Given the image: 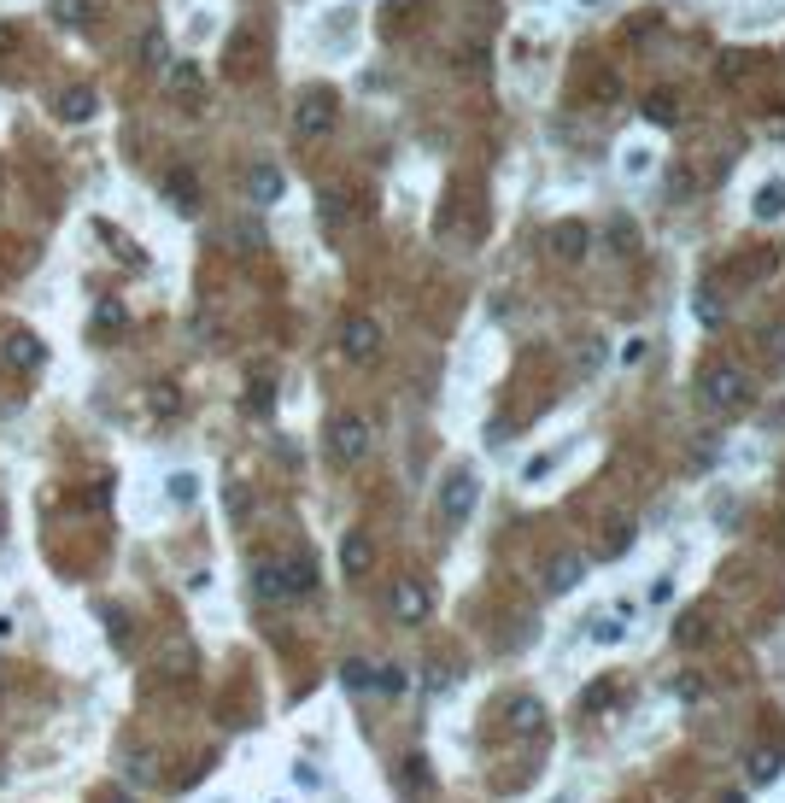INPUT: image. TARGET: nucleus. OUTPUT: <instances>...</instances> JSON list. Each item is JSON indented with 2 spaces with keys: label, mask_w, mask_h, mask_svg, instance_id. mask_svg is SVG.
<instances>
[{
  "label": "nucleus",
  "mask_w": 785,
  "mask_h": 803,
  "mask_svg": "<svg viewBox=\"0 0 785 803\" xmlns=\"http://www.w3.org/2000/svg\"><path fill=\"white\" fill-rule=\"evenodd\" d=\"M697 399H704V411H709V416H739V411H751L756 387H751V376H744V369L721 364V369H709V376H704Z\"/></svg>",
  "instance_id": "1"
},
{
  "label": "nucleus",
  "mask_w": 785,
  "mask_h": 803,
  "mask_svg": "<svg viewBox=\"0 0 785 803\" xmlns=\"http://www.w3.org/2000/svg\"><path fill=\"white\" fill-rule=\"evenodd\" d=\"M340 123V94L334 89H299L293 100V135L299 141H329Z\"/></svg>",
  "instance_id": "2"
},
{
  "label": "nucleus",
  "mask_w": 785,
  "mask_h": 803,
  "mask_svg": "<svg viewBox=\"0 0 785 803\" xmlns=\"http://www.w3.org/2000/svg\"><path fill=\"white\" fill-rule=\"evenodd\" d=\"M481 504V481L475 469H452V475H440V492H434V511H440L445 528H464L469 516H475Z\"/></svg>",
  "instance_id": "3"
},
{
  "label": "nucleus",
  "mask_w": 785,
  "mask_h": 803,
  "mask_svg": "<svg viewBox=\"0 0 785 803\" xmlns=\"http://www.w3.org/2000/svg\"><path fill=\"white\" fill-rule=\"evenodd\" d=\"M364 452H369V423H364V416H352V411L334 416V423H329V458L334 464H358Z\"/></svg>",
  "instance_id": "4"
},
{
  "label": "nucleus",
  "mask_w": 785,
  "mask_h": 803,
  "mask_svg": "<svg viewBox=\"0 0 785 803\" xmlns=\"http://www.w3.org/2000/svg\"><path fill=\"white\" fill-rule=\"evenodd\" d=\"M0 364L18 369V376H30V369L47 364V340L30 335V329H6V335H0Z\"/></svg>",
  "instance_id": "5"
},
{
  "label": "nucleus",
  "mask_w": 785,
  "mask_h": 803,
  "mask_svg": "<svg viewBox=\"0 0 785 803\" xmlns=\"http://www.w3.org/2000/svg\"><path fill=\"white\" fill-rule=\"evenodd\" d=\"M340 352L352 358V364H376L381 358V323L376 317H346L340 323Z\"/></svg>",
  "instance_id": "6"
},
{
  "label": "nucleus",
  "mask_w": 785,
  "mask_h": 803,
  "mask_svg": "<svg viewBox=\"0 0 785 803\" xmlns=\"http://www.w3.org/2000/svg\"><path fill=\"white\" fill-rule=\"evenodd\" d=\"M388 604H393V616H398L405 627L428 622V587H422V580H410V575H398V580H393Z\"/></svg>",
  "instance_id": "7"
},
{
  "label": "nucleus",
  "mask_w": 785,
  "mask_h": 803,
  "mask_svg": "<svg viewBox=\"0 0 785 803\" xmlns=\"http://www.w3.org/2000/svg\"><path fill=\"white\" fill-rule=\"evenodd\" d=\"M580 575H587V558H580V551H557V558L545 563V592L563 598V592L580 587Z\"/></svg>",
  "instance_id": "8"
},
{
  "label": "nucleus",
  "mask_w": 785,
  "mask_h": 803,
  "mask_svg": "<svg viewBox=\"0 0 785 803\" xmlns=\"http://www.w3.org/2000/svg\"><path fill=\"white\" fill-rule=\"evenodd\" d=\"M587 253H592V229H587V224H575V217H569V224H557V229H551V258H563V264H580Z\"/></svg>",
  "instance_id": "9"
},
{
  "label": "nucleus",
  "mask_w": 785,
  "mask_h": 803,
  "mask_svg": "<svg viewBox=\"0 0 785 803\" xmlns=\"http://www.w3.org/2000/svg\"><path fill=\"white\" fill-rule=\"evenodd\" d=\"M340 569L346 575H369V569H376V540H369L364 528H346V534H340Z\"/></svg>",
  "instance_id": "10"
},
{
  "label": "nucleus",
  "mask_w": 785,
  "mask_h": 803,
  "mask_svg": "<svg viewBox=\"0 0 785 803\" xmlns=\"http://www.w3.org/2000/svg\"><path fill=\"white\" fill-rule=\"evenodd\" d=\"M246 194H253V206H276L282 194H288V177H282L270 158H258V165L246 170Z\"/></svg>",
  "instance_id": "11"
},
{
  "label": "nucleus",
  "mask_w": 785,
  "mask_h": 803,
  "mask_svg": "<svg viewBox=\"0 0 785 803\" xmlns=\"http://www.w3.org/2000/svg\"><path fill=\"white\" fill-rule=\"evenodd\" d=\"M504 727H510V733H540V727H545V703L528 698V692H522V698H510V703H504Z\"/></svg>",
  "instance_id": "12"
},
{
  "label": "nucleus",
  "mask_w": 785,
  "mask_h": 803,
  "mask_svg": "<svg viewBox=\"0 0 785 803\" xmlns=\"http://www.w3.org/2000/svg\"><path fill=\"white\" fill-rule=\"evenodd\" d=\"M165 200L194 217L199 212V177H194V170H170V177H165Z\"/></svg>",
  "instance_id": "13"
},
{
  "label": "nucleus",
  "mask_w": 785,
  "mask_h": 803,
  "mask_svg": "<svg viewBox=\"0 0 785 803\" xmlns=\"http://www.w3.org/2000/svg\"><path fill=\"white\" fill-rule=\"evenodd\" d=\"M751 217H756V224H774V217H785V177H774V182H762V188H756Z\"/></svg>",
  "instance_id": "14"
},
{
  "label": "nucleus",
  "mask_w": 785,
  "mask_h": 803,
  "mask_svg": "<svg viewBox=\"0 0 785 803\" xmlns=\"http://www.w3.org/2000/svg\"><path fill=\"white\" fill-rule=\"evenodd\" d=\"M94 106H100V94L89 89V82H77V89H65V100H59V118H65V123H89Z\"/></svg>",
  "instance_id": "15"
},
{
  "label": "nucleus",
  "mask_w": 785,
  "mask_h": 803,
  "mask_svg": "<svg viewBox=\"0 0 785 803\" xmlns=\"http://www.w3.org/2000/svg\"><path fill=\"white\" fill-rule=\"evenodd\" d=\"M668 634H675L680 651H692V645H704V639H709V616H704V610H686V616H675V627H668Z\"/></svg>",
  "instance_id": "16"
},
{
  "label": "nucleus",
  "mask_w": 785,
  "mask_h": 803,
  "mask_svg": "<svg viewBox=\"0 0 785 803\" xmlns=\"http://www.w3.org/2000/svg\"><path fill=\"white\" fill-rule=\"evenodd\" d=\"M633 546V522H621V516H609V528L598 534V558H621V551Z\"/></svg>",
  "instance_id": "17"
},
{
  "label": "nucleus",
  "mask_w": 785,
  "mask_h": 803,
  "mask_svg": "<svg viewBox=\"0 0 785 803\" xmlns=\"http://www.w3.org/2000/svg\"><path fill=\"white\" fill-rule=\"evenodd\" d=\"M282 587H288V598H299V592L317 587V569H311V558H288V563H282Z\"/></svg>",
  "instance_id": "18"
},
{
  "label": "nucleus",
  "mask_w": 785,
  "mask_h": 803,
  "mask_svg": "<svg viewBox=\"0 0 785 803\" xmlns=\"http://www.w3.org/2000/svg\"><path fill=\"white\" fill-rule=\"evenodd\" d=\"M253 592H258V598H270V604L288 598V587H282V563H258V569H253Z\"/></svg>",
  "instance_id": "19"
},
{
  "label": "nucleus",
  "mask_w": 785,
  "mask_h": 803,
  "mask_svg": "<svg viewBox=\"0 0 785 803\" xmlns=\"http://www.w3.org/2000/svg\"><path fill=\"white\" fill-rule=\"evenodd\" d=\"M780 774H785V757H780V750H756V757H751V786H774Z\"/></svg>",
  "instance_id": "20"
},
{
  "label": "nucleus",
  "mask_w": 785,
  "mask_h": 803,
  "mask_svg": "<svg viewBox=\"0 0 785 803\" xmlns=\"http://www.w3.org/2000/svg\"><path fill=\"white\" fill-rule=\"evenodd\" d=\"M627 616H633V610H609V616H598V622L587 627V634L598 639V645H616V639L627 634Z\"/></svg>",
  "instance_id": "21"
},
{
  "label": "nucleus",
  "mask_w": 785,
  "mask_h": 803,
  "mask_svg": "<svg viewBox=\"0 0 785 803\" xmlns=\"http://www.w3.org/2000/svg\"><path fill=\"white\" fill-rule=\"evenodd\" d=\"M123 323H129V317H123V305H118V300H100V305H94V329H100L106 340H111V335H123Z\"/></svg>",
  "instance_id": "22"
},
{
  "label": "nucleus",
  "mask_w": 785,
  "mask_h": 803,
  "mask_svg": "<svg viewBox=\"0 0 785 803\" xmlns=\"http://www.w3.org/2000/svg\"><path fill=\"white\" fill-rule=\"evenodd\" d=\"M762 364L774 369V376H785V323H780V329H768V335H762Z\"/></svg>",
  "instance_id": "23"
},
{
  "label": "nucleus",
  "mask_w": 785,
  "mask_h": 803,
  "mask_svg": "<svg viewBox=\"0 0 785 803\" xmlns=\"http://www.w3.org/2000/svg\"><path fill=\"white\" fill-rule=\"evenodd\" d=\"M569 458V446H551V452H540V458H528V469H522V481H545L557 464Z\"/></svg>",
  "instance_id": "24"
},
{
  "label": "nucleus",
  "mask_w": 785,
  "mask_h": 803,
  "mask_svg": "<svg viewBox=\"0 0 785 803\" xmlns=\"http://www.w3.org/2000/svg\"><path fill=\"white\" fill-rule=\"evenodd\" d=\"M656 123H680V94H668V89H656L651 94V106H645Z\"/></svg>",
  "instance_id": "25"
},
{
  "label": "nucleus",
  "mask_w": 785,
  "mask_h": 803,
  "mask_svg": "<svg viewBox=\"0 0 785 803\" xmlns=\"http://www.w3.org/2000/svg\"><path fill=\"white\" fill-rule=\"evenodd\" d=\"M609 698H616V681H592L587 692H580V710H587V715H604Z\"/></svg>",
  "instance_id": "26"
},
{
  "label": "nucleus",
  "mask_w": 785,
  "mask_h": 803,
  "mask_svg": "<svg viewBox=\"0 0 785 803\" xmlns=\"http://www.w3.org/2000/svg\"><path fill=\"white\" fill-rule=\"evenodd\" d=\"M609 253H639V229H633L627 217H616V224H609Z\"/></svg>",
  "instance_id": "27"
},
{
  "label": "nucleus",
  "mask_w": 785,
  "mask_h": 803,
  "mask_svg": "<svg viewBox=\"0 0 785 803\" xmlns=\"http://www.w3.org/2000/svg\"><path fill=\"white\" fill-rule=\"evenodd\" d=\"M340 681L352 686V692H369V686H376V669H369L364 657H352V663H346V669H340Z\"/></svg>",
  "instance_id": "28"
},
{
  "label": "nucleus",
  "mask_w": 785,
  "mask_h": 803,
  "mask_svg": "<svg viewBox=\"0 0 785 803\" xmlns=\"http://www.w3.org/2000/svg\"><path fill=\"white\" fill-rule=\"evenodd\" d=\"M194 492H199V481L188 475V469H177V475H170V499H177V504H194Z\"/></svg>",
  "instance_id": "29"
},
{
  "label": "nucleus",
  "mask_w": 785,
  "mask_h": 803,
  "mask_svg": "<svg viewBox=\"0 0 785 803\" xmlns=\"http://www.w3.org/2000/svg\"><path fill=\"white\" fill-rule=\"evenodd\" d=\"M668 200H692V170L686 165L668 170Z\"/></svg>",
  "instance_id": "30"
},
{
  "label": "nucleus",
  "mask_w": 785,
  "mask_h": 803,
  "mask_svg": "<svg viewBox=\"0 0 785 803\" xmlns=\"http://www.w3.org/2000/svg\"><path fill=\"white\" fill-rule=\"evenodd\" d=\"M53 18L59 24H82L89 18V0H53Z\"/></svg>",
  "instance_id": "31"
},
{
  "label": "nucleus",
  "mask_w": 785,
  "mask_h": 803,
  "mask_svg": "<svg viewBox=\"0 0 785 803\" xmlns=\"http://www.w3.org/2000/svg\"><path fill=\"white\" fill-rule=\"evenodd\" d=\"M621 170H627V177H645V170H651V153H645V147H633V153H621Z\"/></svg>",
  "instance_id": "32"
},
{
  "label": "nucleus",
  "mask_w": 785,
  "mask_h": 803,
  "mask_svg": "<svg viewBox=\"0 0 785 803\" xmlns=\"http://www.w3.org/2000/svg\"><path fill=\"white\" fill-rule=\"evenodd\" d=\"M405 786H410V792H422V786H428V762H422V757L405 762Z\"/></svg>",
  "instance_id": "33"
},
{
  "label": "nucleus",
  "mask_w": 785,
  "mask_h": 803,
  "mask_svg": "<svg viewBox=\"0 0 785 803\" xmlns=\"http://www.w3.org/2000/svg\"><path fill=\"white\" fill-rule=\"evenodd\" d=\"M170 82H177L182 94H194V89H199V71H194V65H177V71H170Z\"/></svg>",
  "instance_id": "34"
},
{
  "label": "nucleus",
  "mask_w": 785,
  "mask_h": 803,
  "mask_svg": "<svg viewBox=\"0 0 785 803\" xmlns=\"http://www.w3.org/2000/svg\"><path fill=\"white\" fill-rule=\"evenodd\" d=\"M376 686L381 692H405V669H376Z\"/></svg>",
  "instance_id": "35"
},
{
  "label": "nucleus",
  "mask_w": 785,
  "mask_h": 803,
  "mask_svg": "<svg viewBox=\"0 0 785 803\" xmlns=\"http://www.w3.org/2000/svg\"><path fill=\"white\" fill-rule=\"evenodd\" d=\"M141 59H147V65H165V35H147V53Z\"/></svg>",
  "instance_id": "36"
},
{
  "label": "nucleus",
  "mask_w": 785,
  "mask_h": 803,
  "mask_svg": "<svg viewBox=\"0 0 785 803\" xmlns=\"http://www.w3.org/2000/svg\"><path fill=\"white\" fill-rule=\"evenodd\" d=\"M153 411H177V387H153Z\"/></svg>",
  "instance_id": "37"
},
{
  "label": "nucleus",
  "mask_w": 785,
  "mask_h": 803,
  "mask_svg": "<svg viewBox=\"0 0 785 803\" xmlns=\"http://www.w3.org/2000/svg\"><path fill=\"white\" fill-rule=\"evenodd\" d=\"M762 423L774 428V435H785V399H780V405H768V416H762Z\"/></svg>",
  "instance_id": "38"
},
{
  "label": "nucleus",
  "mask_w": 785,
  "mask_h": 803,
  "mask_svg": "<svg viewBox=\"0 0 785 803\" xmlns=\"http://www.w3.org/2000/svg\"><path fill=\"white\" fill-rule=\"evenodd\" d=\"M651 30H656V12H645V18L627 24V35H651Z\"/></svg>",
  "instance_id": "39"
},
{
  "label": "nucleus",
  "mask_w": 785,
  "mask_h": 803,
  "mask_svg": "<svg viewBox=\"0 0 785 803\" xmlns=\"http://www.w3.org/2000/svg\"><path fill=\"white\" fill-rule=\"evenodd\" d=\"M721 803H744V798H739V792H727V798H721Z\"/></svg>",
  "instance_id": "40"
},
{
  "label": "nucleus",
  "mask_w": 785,
  "mask_h": 803,
  "mask_svg": "<svg viewBox=\"0 0 785 803\" xmlns=\"http://www.w3.org/2000/svg\"><path fill=\"white\" fill-rule=\"evenodd\" d=\"M111 803H135V798H111Z\"/></svg>",
  "instance_id": "41"
},
{
  "label": "nucleus",
  "mask_w": 785,
  "mask_h": 803,
  "mask_svg": "<svg viewBox=\"0 0 785 803\" xmlns=\"http://www.w3.org/2000/svg\"><path fill=\"white\" fill-rule=\"evenodd\" d=\"M580 6H598V0H580Z\"/></svg>",
  "instance_id": "42"
}]
</instances>
